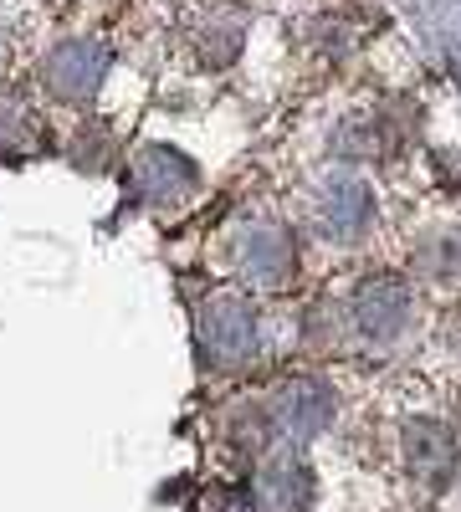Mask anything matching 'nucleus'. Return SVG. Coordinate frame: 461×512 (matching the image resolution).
I'll return each mask as SVG.
<instances>
[{
  "label": "nucleus",
  "instance_id": "nucleus-2",
  "mask_svg": "<svg viewBox=\"0 0 461 512\" xmlns=\"http://www.w3.org/2000/svg\"><path fill=\"white\" fill-rule=\"evenodd\" d=\"M103 52L93 47V41H72V47H62L57 57H52V88L62 93V98H88V93H98V82H103Z\"/></svg>",
  "mask_w": 461,
  "mask_h": 512
},
{
  "label": "nucleus",
  "instance_id": "nucleus-4",
  "mask_svg": "<svg viewBox=\"0 0 461 512\" xmlns=\"http://www.w3.org/2000/svg\"><path fill=\"white\" fill-rule=\"evenodd\" d=\"M200 333H205V344H216L226 354H241L251 344V308L236 303V297H211L200 313Z\"/></svg>",
  "mask_w": 461,
  "mask_h": 512
},
{
  "label": "nucleus",
  "instance_id": "nucleus-5",
  "mask_svg": "<svg viewBox=\"0 0 461 512\" xmlns=\"http://www.w3.org/2000/svg\"><path fill=\"white\" fill-rule=\"evenodd\" d=\"M354 313H359V323H364L369 333H390V328L405 318V287H400L395 277H374V282H364Z\"/></svg>",
  "mask_w": 461,
  "mask_h": 512
},
{
  "label": "nucleus",
  "instance_id": "nucleus-1",
  "mask_svg": "<svg viewBox=\"0 0 461 512\" xmlns=\"http://www.w3.org/2000/svg\"><path fill=\"white\" fill-rule=\"evenodd\" d=\"M236 256H241V267H246L251 282H282L287 267H292V241H287L282 226H251L241 236Z\"/></svg>",
  "mask_w": 461,
  "mask_h": 512
},
{
  "label": "nucleus",
  "instance_id": "nucleus-6",
  "mask_svg": "<svg viewBox=\"0 0 461 512\" xmlns=\"http://www.w3.org/2000/svg\"><path fill=\"white\" fill-rule=\"evenodd\" d=\"M195 180V169L175 154V149H149L144 159H139V185L149 190V195H170V190H185Z\"/></svg>",
  "mask_w": 461,
  "mask_h": 512
},
{
  "label": "nucleus",
  "instance_id": "nucleus-3",
  "mask_svg": "<svg viewBox=\"0 0 461 512\" xmlns=\"http://www.w3.org/2000/svg\"><path fill=\"white\" fill-rule=\"evenodd\" d=\"M318 216H323L328 236H339V241L359 236L364 221H369V190L359 180H333L318 200Z\"/></svg>",
  "mask_w": 461,
  "mask_h": 512
}]
</instances>
